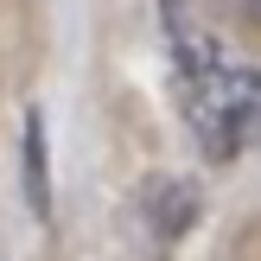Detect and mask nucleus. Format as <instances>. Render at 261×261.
<instances>
[{
  "mask_svg": "<svg viewBox=\"0 0 261 261\" xmlns=\"http://www.w3.org/2000/svg\"><path fill=\"white\" fill-rule=\"evenodd\" d=\"M160 38H166V70H172L191 147L211 166H236L242 153H255L261 147V64L236 58L191 0H160Z\"/></svg>",
  "mask_w": 261,
  "mask_h": 261,
  "instance_id": "nucleus-1",
  "label": "nucleus"
},
{
  "mask_svg": "<svg viewBox=\"0 0 261 261\" xmlns=\"http://www.w3.org/2000/svg\"><path fill=\"white\" fill-rule=\"evenodd\" d=\"M217 7H229V13H242V19L261 25V0H217Z\"/></svg>",
  "mask_w": 261,
  "mask_h": 261,
  "instance_id": "nucleus-4",
  "label": "nucleus"
},
{
  "mask_svg": "<svg viewBox=\"0 0 261 261\" xmlns=\"http://www.w3.org/2000/svg\"><path fill=\"white\" fill-rule=\"evenodd\" d=\"M198 185L191 178H178V172H160V178H147L140 185V198H134V223H140V242H147L153 255H172L178 242L191 236V223H198Z\"/></svg>",
  "mask_w": 261,
  "mask_h": 261,
  "instance_id": "nucleus-2",
  "label": "nucleus"
},
{
  "mask_svg": "<svg viewBox=\"0 0 261 261\" xmlns=\"http://www.w3.org/2000/svg\"><path fill=\"white\" fill-rule=\"evenodd\" d=\"M19 166H25V204H32V217L45 223V217H51V153H45V115H38V109H25Z\"/></svg>",
  "mask_w": 261,
  "mask_h": 261,
  "instance_id": "nucleus-3",
  "label": "nucleus"
}]
</instances>
